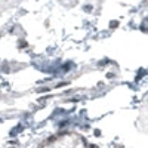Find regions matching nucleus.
<instances>
[{"label": "nucleus", "instance_id": "obj_1", "mask_svg": "<svg viewBox=\"0 0 148 148\" xmlns=\"http://www.w3.org/2000/svg\"><path fill=\"white\" fill-rule=\"evenodd\" d=\"M110 25H111V28H116L117 25H118V22H117V21H111V24H110Z\"/></svg>", "mask_w": 148, "mask_h": 148}]
</instances>
